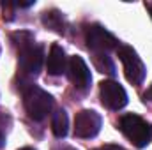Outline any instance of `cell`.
<instances>
[{
	"label": "cell",
	"mask_w": 152,
	"mask_h": 150,
	"mask_svg": "<svg viewBox=\"0 0 152 150\" xmlns=\"http://www.w3.org/2000/svg\"><path fill=\"white\" fill-rule=\"evenodd\" d=\"M147 9H149V12H151V18H152V4H149V5H147Z\"/></svg>",
	"instance_id": "cell-17"
},
{
	"label": "cell",
	"mask_w": 152,
	"mask_h": 150,
	"mask_svg": "<svg viewBox=\"0 0 152 150\" xmlns=\"http://www.w3.org/2000/svg\"><path fill=\"white\" fill-rule=\"evenodd\" d=\"M99 94H101V103L108 110H122L127 104V94L120 83L113 79H104L99 83Z\"/></svg>",
	"instance_id": "cell-6"
},
{
	"label": "cell",
	"mask_w": 152,
	"mask_h": 150,
	"mask_svg": "<svg viewBox=\"0 0 152 150\" xmlns=\"http://www.w3.org/2000/svg\"><path fill=\"white\" fill-rule=\"evenodd\" d=\"M67 67V60H66V53L64 48L58 44H51L48 58H46V71L51 76H60Z\"/></svg>",
	"instance_id": "cell-9"
},
{
	"label": "cell",
	"mask_w": 152,
	"mask_h": 150,
	"mask_svg": "<svg viewBox=\"0 0 152 150\" xmlns=\"http://www.w3.org/2000/svg\"><path fill=\"white\" fill-rule=\"evenodd\" d=\"M42 58H44L42 46L30 44V46L20 50V69H21V73L28 78L37 76L41 67H42Z\"/></svg>",
	"instance_id": "cell-7"
},
{
	"label": "cell",
	"mask_w": 152,
	"mask_h": 150,
	"mask_svg": "<svg viewBox=\"0 0 152 150\" xmlns=\"http://www.w3.org/2000/svg\"><path fill=\"white\" fill-rule=\"evenodd\" d=\"M67 76L71 79V83L75 85L78 90L81 92H87L90 88V83H92V76H90V71L85 64V60L81 57H71L69 62H67Z\"/></svg>",
	"instance_id": "cell-8"
},
{
	"label": "cell",
	"mask_w": 152,
	"mask_h": 150,
	"mask_svg": "<svg viewBox=\"0 0 152 150\" xmlns=\"http://www.w3.org/2000/svg\"><path fill=\"white\" fill-rule=\"evenodd\" d=\"M23 101H25V110L28 113V117L36 122H41L42 118H46L53 108V97L46 90L39 88L32 83L23 88Z\"/></svg>",
	"instance_id": "cell-2"
},
{
	"label": "cell",
	"mask_w": 152,
	"mask_h": 150,
	"mask_svg": "<svg viewBox=\"0 0 152 150\" xmlns=\"http://www.w3.org/2000/svg\"><path fill=\"white\" fill-rule=\"evenodd\" d=\"M4 145H5V136H4V133L0 131V149H2Z\"/></svg>",
	"instance_id": "cell-15"
},
{
	"label": "cell",
	"mask_w": 152,
	"mask_h": 150,
	"mask_svg": "<svg viewBox=\"0 0 152 150\" xmlns=\"http://www.w3.org/2000/svg\"><path fill=\"white\" fill-rule=\"evenodd\" d=\"M21 150H34V149H21Z\"/></svg>",
	"instance_id": "cell-18"
},
{
	"label": "cell",
	"mask_w": 152,
	"mask_h": 150,
	"mask_svg": "<svg viewBox=\"0 0 152 150\" xmlns=\"http://www.w3.org/2000/svg\"><path fill=\"white\" fill-rule=\"evenodd\" d=\"M42 23H44V27L51 28L53 32L64 34V27H66L64 25V18H62V14L57 9H51V11L42 12Z\"/></svg>",
	"instance_id": "cell-10"
},
{
	"label": "cell",
	"mask_w": 152,
	"mask_h": 150,
	"mask_svg": "<svg viewBox=\"0 0 152 150\" xmlns=\"http://www.w3.org/2000/svg\"><path fill=\"white\" fill-rule=\"evenodd\" d=\"M53 150H76V149H73V147H57Z\"/></svg>",
	"instance_id": "cell-16"
},
{
	"label": "cell",
	"mask_w": 152,
	"mask_h": 150,
	"mask_svg": "<svg viewBox=\"0 0 152 150\" xmlns=\"http://www.w3.org/2000/svg\"><path fill=\"white\" fill-rule=\"evenodd\" d=\"M117 55L124 66V73L129 83L133 85H142L145 79V66L142 62V58L138 57V53L131 48V46H118L117 48Z\"/></svg>",
	"instance_id": "cell-3"
},
{
	"label": "cell",
	"mask_w": 152,
	"mask_h": 150,
	"mask_svg": "<svg viewBox=\"0 0 152 150\" xmlns=\"http://www.w3.org/2000/svg\"><path fill=\"white\" fill-rule=\"evenodd\" d=\"M51 127H53V134H55L57 138H64V136L67 134L69 120H67V113L64 111V110H57V111H55Z\"/></svg>",
	"instance_id": "cell-11"
},
{
	"label": "cell",
	"mask_w": 152,
	"mask_h": 150,
	"mask_svg": "<svg viewBox=\"0 0 152 150\" xmlns=\"http://www.w3.org/2000/svg\"><path fill=\"white\" fill-rule=\"evenodd\" d=\"M122 134L138 149L147 147L152 141V124H149L147 120H143L140 115L136 113H127L120 118L118 124Z\"/></svg>",
	"instance_id": "cell-1"
},
{
	"label": "cell",
	"mask_w": 152,
	"mask_h": 150,
	"mask_svg": "<svg viewBox=\"0 0 152 150\" xmlns=\"http://www.w3.org/2000/svg\"><path fill=\"white\" fill-rule=\"evenodd\" d=\"M94 66L99 73H104L110 76L115 74V66L106 53H94Z\"/></svg>",
	"instance_id": "cell-12"
},
{
	"label": "cell",
	"mask_w": 152,
	"mask_h": 150,
	"mask_svg": "<svg viewBox=\"0 0 152 150\" xmlns=\"http://www.w3.org/2000/svg\"><path fill=\"white\" fill-rule=\"evenodd\" d=\"M96 150H122L120 147H113V145H106V147H103V149H96Z\"/></svg>",
	"instance_id": "cell-13"
},
{
	"label": "cell",
	"mask_w": 152,
	"mask_h": 150,
	"mask_svg": "<svg viewBox=\"0 0 152 150\" xmlns=\"http://www.w3.org/2000/svg\"><path fill=\"white\" fill-rule=\"evenodd\" d=\"M145 99H149V101H152V85L149 87V90L145 92Z\"/></svg>",
	"instance_id": "cell-14"
},
{
	"label": "cell",
	"mask_w": 152,
	"mask_h": 150,
	"mask_svg": "<svg viewBox=\"0 0 152 150\" xmlns=\"http://www.w3.org/2000/svg\"><path fill=\"white\" fill-rule=\"evenodd\" d=\"M103 118L94 110H81L75 117V136L76 138H94L101 131Z\"/></svg>",
	"instance_id": "cell-5"
},
{
	"label": "cell",
	"mask_w": 152,
	"mask_h": 150,
	"mask_svg": "<svg viewBox=\"0 0 152 150\" xmlns=\"http://www.w3.org/2000/svg\"><path fill=\"white\" fill-rule=\"evenodd\" d=\"M85 41H87V46L90 50H94L96 53H108V51L118 48L117 37L113 34H110L99 23L87 25V28H85Z\"/></svg>",
	"instance_id": "cell-4"
}]
</instances>
